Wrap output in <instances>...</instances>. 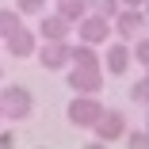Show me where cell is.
I'll list each match as a JSON object with an SVG mask.
<instances>
[{"instance_id":"obj_8","label":"cell","mask_w":149,"mask_h":149,"mask_svg":"<svg viewBox=\"0 0 149 149\" xmlns=\"http://www.w3.org/2000/svg\"><path fill=\"white\" fill-rule=\"evenodd\" d=\"M130 61H134V50H130L123 38L107 46V57H103V65H107V73H111V77H123V73L130 69Z\"/></svg>"},{"instance_id":"obj_1","label":"cell","mask_w":149,"mask_h":149,"mask_svg":"<svg viewBox=\"0 0 149 149\" xmlns=\"http://www.w3.org/2000/svg\"><path fill=\"white\" fill-rule=\"evenodd\" d=\"M0 111H4L8 118H15V123L31 118V115H35L31 88H23V84H0Z\"/></svg>"},{"instance_id":"obj_23","label":"cell","mask_w":149,"mask_h":149,"mask_svg":"<svg viewBox=\"0 0 149 149\" xmlns=\"http://www.w3.org/2000/svg\"><path fill=\"white\" fill-rule=\"evenodd\" d=\"M145 130H149V115H145Z\"/></svg>"},{"instance_id":"obj_21","label":"cell","mask_w":149,"mask_h":149,"mask_svg":"<svg viewBox=\"0 0 149 149\" xmlns=\"http://www.w3.org/2000/svg\"><path fill=\"white\" fill-rule=\"evenodd\" d=\"M84 149H107V141H100V138H96V141H88Z\"/></svg>"},{"instance_id":"obj_13","label":"cell","mask_w":149,"mask_h":149,"mask_svg":"<svg viewBox=\"0 0 149 149\" xmlns=\"http://www.w3.org/2000/svg\"><path fill=\"white\" fill-rule=\"evenodd\" d=\"M73 65H92V69H100L96 46H88V42H77V46H73Z\"/></svg>"},{"instance_id":"obj_10","label":"cell","mask_w":149,"mask_h":149,"mask_svg":"<svg viewBox=\"0 0 149 149\" xmlns=\"http://www.w3.org/2000/svg\"><path fill=\"white\" fill-rule=\"evenodd\" d=\"M69 31H73V23L69 19H61V15H42V23H38V35L46 38V42H69Z\"/></svg>"},{"instance_id":"obj_2","label":"cell","mask_w":149,"mask_h":149,"mask_svg":"<svg viewBox=\"0 0 149 149\" xmlns=\"http://www.w3.org/2000/svg\"><path fill=\"white\" fill-rule=\"evenodd\" d=\"M65 115H69V123H73L77 130H92L96 118L103 115V103H100L96 96H73L69 107H65Z\"/></svg>"},{"instance_id":"obj_18","label":"cell","mask_w":149,"mask_h":149,"mask_svg":"<svg viewBox=\"0 0 149 149\" xmlns=\"http://www.w3.org/2000/svg\"><path fill=\"white\" fill-rule=\"evenodd\" d=\"M134 61L149 69V38H138V42H134Z\"/></svg>"},{"instance_id":"obj_20","label":"cell","mask_w":149,"mask_h":149,"mask_svg":"<svg viewBox=\"0 0 149 149\" xmlns=\"http://www.w3.org/2000/svg\"><path fill=\"white\" fill-rule=\"evenodd\" d=\"M118 4H123V8H141L145 0H118Z\"/></svg>"},{"instance_id":"obj_16","label":"cell","mask_w":149,"mask_h":149,"mask_svg":"<svg viewBox=\"0 0 149 149\" xmlns=\"http://www.w3.org/2000/svg\"><path fill=\"white\" fill-rule=\"evenodd\" d=\"M19 15H42L46 12V0H15Z\"/></svg>"},{"instance_id":"obj_22","label":"cell","mask_w":149,"mask_h":149,"mask_svg":"<svg viewBox=\"0 0 149 149\" xmlns=\"http://www.w3.org/2000/svg\"><path fill=\"white\" fill-rule=\"evenodd\" d=\"M141 12H145V15H149V0H145V4H141Z\"/></svg>"},{"instance_id":"obj_7","label":"cell","mask_w":149,"mask_h":149,"mask_svg":"<svg viewBox=\"0 0 149 149\" xmlns=\"http://www.w3.org/2000/svg\"><path fill=\"white\" fill-rule=\"evenodd\" d=\"M92 130H96L100 141H118V138L126 134V115H123V111H107V107H103V115L96 118V126H92Z\"/></svg>"},{"instance_id":"obj_9","label":"cell","mask_w":149,"mask_h":149,"mask_svg":"<svg viewBox=\"0 0 149 149\" xmlns=\"http://www.w3.org/2000/svg\"><path fill=\"white\" fill-rule=\"evenodd\" d=\"M4 46H8V54H12V57H31V54L38 50V35H35L31 27L23 23V27H19V31H15V35H12Z\"/></svg>"},{"instance_id":"obj_15","label":"cell","mask_w":149,"mask_h":149,"mask_svg":"<svg viewBox=\"0 0 149 149\" xmlns=\"http://www.w3.org/2000/svg\"><path fill=\"white\" fill-rule=\"evenodd\" d=\"M130 100H134V103H145V107H149V73H145V77H141V80H138L134 88H130Z\"/></svg>"},{"instance_id":"obj_5","label":"cell","mask_w":149,"mask_h":149,"mask_svg":"<svg viewBox=\"0 0 149 149\" xmlns=\"http://www.w3.org/2000/svg\"><path fill=\"white\" fill-rule=\"evenodd\" d=\"M35 57H38V65L46 73H57V69H69L73 65V46L69 42H46V46L35 50Z\"/></svg>"},{"instance_id":"obj_3","label":"cell","mask_w":149,"mask_h":149,"mask_svg":"<svg viewBox=\"0 0 149 149\" xmlns=\"http://www.w3.org/2000/svg\"><path fill=\"white\" fill-rule=\"evenodd\" d=\"M69 88L77 96H100V88H103V73L92 69V65H69Z\"/></svg>"},{"instance_id":"obj_11","label":"cell","mask_w":149,"mask_h":149,"mask_svg":"<svg viewBox=\"0 0 149 149\" xmlns=\"http://www.w3.org/2000/svg\"><path fill=\"white\" fill-rule=\"evenodd\" d=\"M23 27V15H19V8H0V42H8L15 31Z\"/></svg>"},{"instance_id":"obj_17","label":"cell","mask_w":149,"mask_h":149,"mask_svg":"<svg viewBox=\"0 0 149 149\" xmlns=\"http://www.w3.org/2000/svg\"><path fill=\"white\" fill-rule=\"evenodd\" d=\"M126 149H149V130H134V134H126Z\"/></svg>"},{"instance_id":"obj_6","label":"cell","mask_w":149,"mask_h":149,"mask_svg":"<svg viewBox=\"0 0 149 149\" xmlns=\"http://www.w3.org/2000/svg\"><path fill=\"white\" fill-rule=\"evenodd\" d=\"M111 19H103V15H92L88 12L80 23H77V35H80V42H88V46H103L107 38H111Z\"/></svg>"},{"instance_id":"obj_24","label":"cell","mask_w":149,"mask_h":149,"mask_svg":"<svg viewBox=\"0 0 149 149\" xmlns=\"http://www.w3.org/2000/svg\"><path fill=\"white\" fill-rule=\"evenodd\" d=\"M0 80H4V69H0Z\"/></svg>"},{"instance_id":"obj_25","label":"cell","mask_w":149,"mask_h":149,"mask_svg":"<svg viewBox=\"0 0 149 149\" xmlns=\"http://www.w3.org/2000/svg\"><path fill=\"white\" fill-rule=\"evenodd\" d=\"M0 115H4V111H0Z\"/></svg>"},{"instance_id":"obj_26","label":"cell","mask_w":149,"mask_h":149,"mask_svg":"<svg viewBox=\"0 0 149 149\" xmlns=\"http://www.w3.org/2000/svg\"><path fill=\"white\" fill-rule=\"evenodd\" d=\"M145 73H149V69H145Z\"/></svg>"},{"instance_id":"obj_19","label":"cell","mask_w":149,"mask_h":149,"mask_svg":"<svg viewBox=\"0 0 149 149\" xmlns=\"http://www.w3.org/2000/svg\"><path fill=\"white\" fill-rule=\"evenodd\" d=\"M0 149H15V134H12V130L0 134Z\"/></svg>"},{"instance_id":"obj_4","label":"cell","mask_w":149,"mask_h":149,"mask_svg":"<svg viewBox=\"0 0 149 149\" xmlns=\"http://www.w3.org/2000/svg\"><path fill=\"white\" fill-rule=\"evenodd\" d=\"M145 23H149V15L141 12V8H118V15H115V35L123 38V42H130V38H141V31H145Z\"/></svg>"},{"instance_id":"obj_14","label":"cell","mask_w":149,"mask_h":149,"mask_svg":"<svg viewBox=\"0 0 149 149\" xmlns=\"http://www.w3.org/2000/svg\"><path fill=\"white\" fill-rule=\"evenodd\" d=\"M118 8H123L118 0H88V12H92V15H103V19H115Z\"/></svg>"},{"instance_id":"obj_12","label":"cell","mask_w":149,"mask_h":149,"mask_svg":"<svg viewBox=\"0 0 149 149\" xmlns=\"http://www.w3.org/2000/svg\"><path fill=\"white\" fill-rule=\"evenodd\" d=\"M57 15L61 19H69L73 27L88 15V0H57Z\"/></svg>"}]
</instances>
